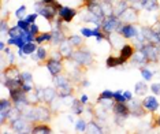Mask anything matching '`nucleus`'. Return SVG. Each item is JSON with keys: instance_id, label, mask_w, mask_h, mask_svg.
<instances>
[{"instance_id": "nucleus-1", "label": "nucleus", "mask_w": 160, "mask_h": 134, "mask_svg": "<svg viewBox=\"0 0 160 134\" xmlns=\"http://www.w3.org/2000/svg\"><path fill=\"white\" fill-rule=\"evenodd\" d=\"M63 6H62L59 2H55L53 4H45V3H42V0H36V3H34L36 12H37L38 15H41L42 18H45L51 25L56 19L58 14H59V10Z\"/></svg>"}, {"instance_id": "nucleus-2", "label": "nucleus", "mask_w": 160, "mask_h": 134, "mask_svg": "<svg viewBox=\"0 0 160 134\" xmlns=\"http://www.w3.org/2000/svg\"><path fill=\"white\" fill-rule=\"evenodd\" d=\"M67 62H75L79 66L88 67V68H93L96 66V57H94L93 53L88 49L86 44L78 49H74V53H72L71 59Z\"/></svg>"}, {"instance_id": "nucleus-3", "label": "nucleus", "mask_w": 160, "mask_h": 134, "mask_svg": "<svg viewBox=\"0 0 160 134\" xmlns=\"http://www.w3.org/2000/svg\"><path fill=\"white\" fill-rule=\"evenodd\" d=\"M34 107V117H36V122H49L52 121V118L55 117V111L52 110V107L47 106V104L41 103L38 106H33Z\"/></svg>"}, {"instance_id": "nucleus-4", "label": "nucleus", "mask_w": 160, "mask_h": 134, "mask_svg": "<svg viewBox=\"0 0 160 134\" xmlns=\"http://www.w3.org/2000/svg\"><path fill=\"white\" fill-rule=\"evenodd\" d=\"M140 29L136 27V23H125V22H119L118 27H116V33H119L125 40H133L137 36Z\"/></svg>"}, {"instance_id": "nucleus-5", "label": "nucleus", "mask_w": 160, "mask_h": 134, "mask_svg": "<svg viewBox=\"0 0 160 134\" xmlns=\"http://www.w3.org/2000/svg\"><path fill=\"white\" fill-rule=\"evenodd\" d=\"M145 52V55L148 57L149 63H159L160 62V51H159V45L153 44V42L147 41L141 48Z\"/></svg>"}, {"instance_id": "nucleus-6", "label": "nucleus", "mask_w": 160, "mask_h": 134, "mask_svg": "<svg viewBox=\"0 0 160 134\" xmlns=\"http://www.w3.org/2000/svg\"><path fill=\"white\" fill-rule=\"evenodd\" d=\"M119 22H121V19H119L116 15L104 17V19H103V22H101L100 26H101V30L107 34V38H108V36H110L111 33L116 32V27H118Z\"/></svg>"}, {"instance_id": "nucleus-7", "label": "nucleus", "mask_w": 160, "mask_h": 134, "mask_svg": "<svg viewBox=\"0 0 160 134\" xmlns=\"http://www.w3.org/2000/svg\"><path fill=\"white\" fill-rule=\"evenodd\" d=\"M127 106H129V110H130V117H134V118H144L147 114H149V112L144 108L142 101H141V100L132 99L130 101H127Z\"/></svg>"}, {"instance_id": "nucleus-8", "label": "nucleus", "mask_w": 160, "mask_h": 134, "mask_svg": "<svg viewBox=\"0 0 160 134\" xmlns=\"http://www.w3.org/2000/svg\"><path fill=\"white\" fill-rule=\"evenodd\" d=\"M42 66H45L47 68H48V71H49V74L52 75V77H55V75L58 74H60V73H64V62H62V60H55V59H52V57H48L44 63H42Z\"/></svg>"}, {"instance_id": "nucleus-9", "label": "nucleus", "mask_w": 160, "mask_h": 134, "mask_svg": "<svg viewBox=\"0 0 160 134\" xmlns=\"http://www.w3.org/2000/svg\"><path fill=\"white\" fill-rule=\"evenodd\" d=\"M140 14H141V10H138L130 4L125 10V12L119 17V19L125 23H137L138 19H140Z\"/></svg>"}, {"instance_id": "nucleus-10", "label": "nucleus", "mask_w": 160, "mask_h": 134, "mask_svg": "<svg viewBox=\"0 0 160 134\" xmlns=\"http://www.w3.org/2000/svg\"><path fill=\"white\" fill-rule=\"evenodd\" d=\"M11 129L14 133H32V129H33V123L29 122L26 118L21 117L18 121H15L11 125Z\"/></svg>"}, {"instance_id": "nucleus-11", "label": "nucleus", "mask_w": 160, "mask_h": 134, "mask_svg": "<svg viewBox=\"0 0 160 134\" xmlns=\"http://www.w3.org/2000/svg\"><path fill=\"white\" fill-rule=\"evenodd\" d=\"M58 99H59V95H58L56 86H47V88H44V99H42V103L52 107Z\"/></svg>"}, {"instance_id": "nucleus-12", "label": "nucleus", "mask_w": 160, "mask_h": 134, "mask_svg": "<svg viewBox=\"0 0 160 134\" xmlns=\"http://www.w3.org/2000/svg\"><path fill=\"white\" fill-rule=\"evenodd\" d=\"M21 70L19 67L17 66L15 63H11V64H7V66L2 67V75H4L6 78H10V79H19L21 78Z\"/></svg>"}, {"instance_id": "nucleus-13", "label": "nucleus", "mask_w": 160, "mask_h": 134, "mask_svg": "<svg viewBox=\"0 0 160 134\" xmlns=\"http://www.w3.org/2000/svg\"><path fill=\"white\" fill-rule=\"evenodd\" d=\"M136 51H137V48L133 42H126V44L119 49V56L122 57V60L125 62V63H127L129 60H132V57H133L134 53H136Z\"/></svg>"}, {"instance_id": "nucleus-14", "label": "nucleus", "mask_w": 160, "mask_h": 134, "mask_svg": "<svg viewBox=\"0 0 160 134\" xmlns=\"http://www.w3.org/2000/svg\"><path fill=\"white\" fill-rule=\"evenodd\" d=\"M77 14H78V8H71V7L64 6L59 10V14H58V15H59L66 23H70L71 21L75 18Z\"/></svg>"}, {"instance_id": "nucleus-15", "label": "nucleus", "mask_w": 160, "mask_h": 134, "mask_svg": "<svg viewBox=\"0 0 160 134\" xmlns=\"http://www.w3.org/2000/svg\"><path fill=\"white\" fill-rule=\"evenodd\" d=\"M141 32H142V34H144V37L147 41L149 42H153V44H160V41H159V37H158V34H156V32L153 30V27H152V25L149 26V25H144V26H141Z\"/></svg>"}, {"instance_id": "nucleus-16", "label": "nucleus", "mask_w": 160, "mask_h": 134, "mask_svg": "<svg viewBox=\"0 0 160 134\" xmlns=\"http://www.w3.org/2000/svg\"><path fill=\"white\" fill-rule=\"evenodd\" d=\"M51 33H52V42H51L52 45H59V44H62V42L66 41L67 37L70 36L68 33H66L64 30H62V29H58V27H52Z\"/></svg>"}, {"instance_id": "nucleus-17", "label": "nucleus", "mask_w": 160, "mask_h": 134, "mask_svg": "<svg viewBox=\"0 0 160 134\" xmlns=\"http://www.w3.org/2000/svg\"><path fill=\"white\" fill-rule=\"evenodd\" d=\"M142 106H144L145 110L149 112V114H155V112L159 110L160 104H159V101H158V99H156L155 96H147L142 100Z\"/></svg>"}, {"instance_id": "nucleus-18", "label": "nucleus", "mask_w": 160, "mask_h": 134, "mask_svg": "<svg viewBox=\"0 0 160 134\" xmlns=\"http://www.w3.org/2000/svg\"><path fill=\"white\" fill-rule=\"evenodd\" d=\"M56 89H58V95H59L60 100L72 97L74 96V93H75V85L74 84H67V85L59 86V88H56Z\"/></svg>"}, {"instance_id": "nucleus-19", "label": "nucleus", "mask_w": 160, "mask_h": 134, "mask_svg": "<svg viewBox=\"0 0 160 134\" xmlns=\"http://www.w3.org/2000/svg\"><path fill=\"white\" fill-rule=\"evenodd\" d=\"M112 112H114V115H119V117H123L126 119L130 117V110L127 103H118V101H115Z\"/></svg>"}, {"instance_id": "nucleus-20", "label": "nucleus", "mask_w": 160, "mask_h": 134, "mask_svg": "<svg viewBox=\"0 0 160 134\" xmlns=\"http://www.w3.org/2000/svg\"><path fill=\"white\" fill-rule=\"evenodd\" d=\"M58 49H59V51H60V53L63 55L64 62L70 60V59H71V56H72V53H74V48H72V45L67 41V40H66V41H63L62 44L58 45Z\"/></svg>"}, {"instance_id": "nucleus-21", "label": "nucleus", "mask_w": 160, "mask_h": 134, "mask_svg": "<svg viewBox=\"0 0 160 134\" xmlns=\"http://www.w3.org/2000/svg\"><path fill=\"white\" fill-rule=\"evenodd\" d=\"M33 134H51L52 133V127L47 125V122H33V129H32Z\"/></svg>"}, {"instance_id": "nucleus-22", "label": "nucleus", "mask_w": 160, "mask_h": 134, "mask_svg": "<svg viewBox=\"0 0 160 134\" xmlns=\"http://www.w3.org/2000/svg\"><path fill=\"white\" fill-rule=\"evenodd\" d=\"M12 107H14V101L11 99H6V97H3V99L0 100V121H4L6 114L11 110Z\"/></svg>"}, {"instance_id": "nucleus-23", "label": "nucleus", "mask_w": 160, "mask_h": 134, "mask_svg": "<svg viewBox=\"0 0 160 134\" xmlns=\"http://www.w3.org/2000/svg\"><path fill=\"white\" fill-rule=\"evenodd\" d=\"M21 117H22V112H21L19 110H18L17 107H12L11 110H10L6 114V125H8L10 127H11V125L15 121H18Z\"/></svg>"}, {"instance_id": "nucleus-24", "label": "nucleus", "mask_w": 160, "mask_h": 134, "mask_svg": "<svg viewBox=\"0 0 160 134\" xmlns=\"http://www.w3.org/2000/svg\"><path fill=\"white\" fill-rule=\"evenodd\" d=\"M52 81H53V85L56 86V88H59V86H63V85H67V84H72L70 77H68V74L64 71V73H60L55 75V77H52Z\"/></svg>"}, {"instance_id": "nucleus-25", "label": "nucleus", "mask_w": 160, "mask_h": 134, "mask_svg": "<svg viewBox=\"0 0 160 134\" xmlns=\"http://www.w3.org/2000/svg\"><path fill=\"white\" fill-rule=\"evenodd\" d=\"M85 10H88L89 12H92L93 15H96L99 18H104V12H103V8H101V4H100L99 0H94V2H92Z\"/></svg>"}, {"instance_id": "nucleus-26", "label": "nucleus", "mask_w": 160, "mask_h": 134, "mask_svg": "<svg viewBox=\"0 0 160 134\" xmlns=\"http://www.w3.org/2000/svg\"><path fill=\"white\" fill-rule=\"evenodd\" d=\"M126 64L125 62L122 60V57L119 55H110L105 60V66L107 68H114V67H119V66H123Z\"/></svg>"}, {"instance_id": "nucleus-27", "label": "nucleus", "mask_w": 160, "mask_h": 134, "mask_svg": "<svg viewBox=\"0 0 160 134\" xmlns=\"http://www.w3.org/2000/svg\"><path fill=\"white\" fill-rule=\"evenodd\" d=\"M85 133H88V134H103L104 130L96 121H89V122H86Z\"/></svg>"}, {"instance_id": "nucleus-28", "label": "nucleus", "mask_w": 160, "mask_h": 134, "mask_svg": "<svg viewBox=\"0 0 160 134\" xmlns=\"http://www.w3.org/2000/svg\"><path fill=\"white\" fill-rule=\"evenodd\" d=\"M129 6H130V3L127 2V0H116L114 3V15H116L119 18L123 12H125V10Z\"/></svg>"}, {"instance_id": "nucleus-29", "label": "nucleus", "mask_w": 160, "mask_h": 134, "mask_svg": "<svg viewBox=\"0 0 160 134\" xmlns=\"http://www.w3.org/2000/svg\"><path fill=\"white\" fill-rule=\"evenodd\" d=\"M132 62H134L136 64H142V66H147V64H149L148 57H147V55H145V52L142 49H137L136 51V53H134L133 57H132Z\"/></svg>"}, {"instance_id": "nucleus-30", "label": "nucleus", "mask_w": 160, "mask_h": 134, "mask_svg": "<svg viewBox=\"0 0 160 134\" xmlns=\"http://www.w3.org/2000/svg\"><path fill=\"white\" fill-rule=\"evenodd\" d=\"M71 112L74 115H77V117H79V115H82L83 112H85V104L82 103L79 99H72L71 101Z\"/></svg>"}, {"instance_id": "nucleus-31", "label": "nucleus", "mask_w": 160, "mask_h": 134, "mask_svg": "<svg viewBox=\"0 0 160 134\" xmlns=\"http://www.w3.org/2000/svg\"><path fill=\"white\" fill-rule=\"evenodd\" d=\"M36 42L38 45H42V44H51L52 42V33L51 32H40V33L36 36Z\"/></svg>"}, {"instance_id": "nucleus-32", "label": "nucleus", "mask_w": 160, "mask_h": 134, "mask_svg": "<svg viewBox=\"0 0 160 134\" xmlns=\"http://www.w3.org/2000/svg\"><path fill=\"white\" fill-rule=\"evenodd\" d=\"M140 2L142 8L147 10V11H158L160 8L159 0H140Z\"/></svg>"}, {"instance_id": "nucleus-33", "label": "nucleus", "mask_w": 160, "mask_h": 134, "mask_svg": "<svg viewBox=\"0 0 160 134\" xmlns=\"http://www.w3.org/2000/svg\"><path fill=\"white\" fill-rule=\"evenodd\" d=\"M67 41L72 45V48H74V49H78V48H81V47L85 45L83 38L81 37V36H77V34H70L67 37Z\"/></svg>"}, {"instance_id": "nucleus-34", "label": "nucleus", "mask_w": 160, "mask_h": 134, "mask_svg": "<svg viewBox=\"0 0 160 134\" xmlns=\"http://www.w3.org/2000/svg\"><path fill=\"white\" fill-rule=\"evenodd\" d=\"M99 2H100V4H101V8H103L104 17L114 15V3L108 2V0H99Z\"/></svg>"}, {"instance_id": "nucleus-35", "label": "nucleus", "mask_w": 160, "mask_h": 134, "mask_svg": "<svg viewBox=\"0 0 160 134\" xmlns=\"http://www.w3.org/2000/svg\"><path fill=\"white\" fill-rule=\"evenodd\" d=\"M36 55H37V57H38V66H42V63L48 59L49 57V53H48V51H47L44 47L42 45H38V48H37V51H36Z\"/></svg>"}, {"instance_id": "nucleus-36", "label": "nucleus", "mask_w": 160, "mask_h": 134, "mask_svg": "<svg viewBox=\"0 0 160 134\" xmlns=\"http://www.w3.org/2000/svg\"><path fill=\"white\" fill-rule=\"evenodd\" d=\"M26 100H28L29 106H38V104L42 103L41 99H40L37 96V93H36V90H32V92L26 93Z\"/></svg>"}, {"instance_id": "nucleus-37", "label": "nucleus", "mask_w": 160, "mask_h": 134, "mask_svg": "<svg viewBox=\"0 0 160 134\" xmlns=\"http://www.w3.org/2000/svg\"><path fill=\"white\" fill-rule=\"evenodd\" d=\"M149 89H151V88H149V86L147 85V84H145V82H137V84H136V88H134V92H136V95L137 96H145V95H147V92H148V90Z\"/></svg>"}, {"instance_id": "nucleus-38", "label": "nucleus", "mask_w": 160, "mask_h": 134, "mask_svg": "<svg viewBox=\"0 0 160 134\" xmlns=\"http://www.w3.org/2000/svg\"><path fill=\"white\" fill-rule=\"evenodd\" d=\"M37 48H38V44L36 41H33V42H26V44L23 45V52H25V55L26 56H30L32 53H34L36 51H37Z\"/></svg>"}, {"instance_id": "nucleus-39", "label": "nucleus", "mask_w": 160, "mask_h": 134, "mask_svg": "<svg viewBox=\"0 0 160 134\" xmlns=\"http://www.w3.org/2000/svg\"><path fill=\"white\" fill-rule=\"evenodd\" d=\"M114 99V92L110 89H105L103 90V92L99 95V97H97V100L96 101H100V100H112Z\"/></svg>"}, {"instance_id": "nucleus-40", "label": "nucleus", "mask_w": 160, "mask_h": 134, "mask_svg": "<svg viewBox=\"0 0 160 134\" xmlns=\"http://www.w3.org/2000/svg\"><path fill=\"white\" fill-rule=\"evenodd\" d=\"M140 71H141V75L144 77L145 81H152V78H153V71H151L149 68H147L145 66H141Z\"/></svg>"}, {"instance_id": "nucleus-41", "label": "nucleus", "mask_w": 160, "mask_h": 134, "mask_svg": "<svg viewBox=\"0 0 160 134\" xmlns=\"http://www.w3.org/2000/svg\"><path fill=\"white\" fill-rule=\"evenodd\" d=\"M3 55H4V57L7 59V62H8V64L15 63V56H14V52L11 51V48H10V45L6 48V51L3 52Z\"/></svg>"}, {"instance_id": "nucleus-42", "label": "nucleus", "mask_w": 160, "mask_h": 134, "mask_svg": "<svg viewBox=\"0 0 160 134\" xmlns=\"http://www.w3.org/2000/svg\"><path fill=\"white\" fill-rule=\"evenodd\" d=\"M74 129L75 132L78 133H85V129H86V121L85 119H78L74 125Z\"/></svg>"}, {"instance_id": "nucleus-43", "label": "nucleus", "mask_w": 160, "mask_h": 134, "mask_svg": "<svg viewBox=\"0 0 160 134\" xmlns=\"http://www.w3.org/2000/svg\"><path fill=\"white\" fill-rule=\"evenodd\" d=\"M114 101H118V103H127L126 97L123 96V90H116L114 92Z\"/></svg>"}, {"instance_id": "nucleus-44", "label": "nucleus", "mask_w": 160, "mask_h": 134, "mask_svg": "<svg viewBox=\"0 0 160 134\" xmlns=\"http://www.w3.org/2000/svg\"><path fill=\"white\" fill-rule=\"evenodd\" d=\"M17 25H18V26H19L21 29H22L23 32H29V30H30V23H29L28 21L25 19V18H22V19H18V21H17Z\"/></svg>"}, {"instance_id": "nucleus-45", "label": "nucleus", "mask_w": 160, "mask_h": 134, "mask_svg": "<svg viewBox=\"0 0 160 134\" xmlns=\"http://www.w3.org/2000/svg\"><path fill=\"white\" fill-rule=\"evenodd\" d=\"M8 30H10V25H8V21H6V19H2V21H0V32H2V36H4V34H8Z\"/></svg>"}, {"instance_id": "nucleus-46", "label": "nucleus", "mask_w": 160, "mask_h": 134, "mask_svg": "<svg viewBox=\"0 0 160 134\" xmlns=\"http://www.w3.org/2000/svg\"><path fill=\"white\" fill-rule=\"evenodd\" d=\"M25 14H26V6H25V4H22V6H21L19 8H18L17 11H15V17L18 18V19H22Z\"/></svg>"}, {"instance_id": "nucleus-47", "label": "nucleus", "mask_w": 160, "mask_h": 134, "mask_svg": "<svg viewBox=\"0 0 160 134\" xmlns=\"http://www.w3.org/2000/svg\"><path fill=\"white\" fill-rule=\"evenodd\" d=\"M49 56L52 57V59H55V60H62V62H64V57H63V55H62V53H60V51H59V49L52 51Z\"/></svg>"}, {"instance_id": "nucleus-48", "label": "nucleus", "mask_w": 160, "mask_h": 134, "mask_svg": "<svg viewBox=\"0 0 160 134\" xmlns=\"http://www.w3.org/2000/svg\"><path fill=\"white\" fill-rule=\"evenodd\" d=\"M81 34L83 36V37L89 38V37H93V30L89 27H82L81 29Z\"/></svg>"}, {"instance_id": "nucleus-49", "label": "nucleus", "mask_w": 160, "mask_h": 134, "mask_svg": "<svg viewBox=\"0 0 160 134\" xmlns=\"http://www.w3.org/2000/svg\"><path fill=\"white\" fill-rule=\"evenodd\" d=\"M21 81H33V75H32V73H29V71H23L21 74Z\"/></svg>"}, {"instance_id": "nucleus-50", "label": "nucleus", "mask_w": 160, "mask_h": 134, "mask_svg": "<svg viewBox=\"0 0 160 134\" xmlns=\"http://www.w3.org/2000/svg\"><path fill=\"white\" fill-rule=\"evenodd\" d=\"M37 17H38V14L37 12H34V14H30V15H28V17H25V19L28 21L29 23H36V19H37Z\"/></svg>"}, {"instance_id": "nucleus-51", "label": "nucleus", "mask_w": 160, "mask_h": 134, "mask_svg": "<svg viewBox=\"0 0 160 134\" xmlns=\"http://www.w3.org/2000/svg\"><path fill=\"white\" fill-rule=\"evenodd\" d=\"M149 88H151L153 95H160V82H158V84H152Z\"/></svg>"}, {"instance_id": "nucleus-52", "label": "nucleus", "mask_w": 160, "mask_h": 134, "mask_svg": "<svg viewBox=\"0 0 160 134\" xmlns=\"http://www.w3.org/2000/svg\"><path fill=\"white\" fill-rule=\"evenodd\" d=\"M114 119H115V125L116 126H123V123H125V121H126V118L119 117V115H114Z\"/></svg>"}, {"instance_id": "nucleus-53", "label": "nucleus", "mask_w": 160, "mask_h": 134, "mask_svg": "<svg viewBox=\"0 0 160 134\" xmlns=\"http://www.w3.org/2000/svg\"><path fill=\"white\" fill-rule=\"evenodd\" d=\"M94 2V0H81V4L78 6V10H81V8H86L90 3Z\"/></svg>"}, {"instance_id": "nucleus-54", "label": "nucleus", "mask_w": 160, "mask_h": 134, "mask_svg": "<svg viewBox=\"0 0 160 134\" xmlns=\"http://www.w3.org/2000/svg\"><path fill=\"white\" fill-rule=\"evenodd\" d=\"M29 32H32L33 34L37 36V34L40 33V27H38L36 23H32V25H30V30H29Z\"/></svg>"}, {"instance_id": "nucleus-55", "label": "nucleus", "mask_w": 160, "mask_h": 134, "mask_svg": "<svg viewBox=\"0 0 160 134\" xmlns=\"http://www.w3.org/2000/svg\"><path fill=\"white\" fill-rule=\"evenodd\" d=\"M78 86H79V88H89V86H90V82H89L86 78H83L82 81L79 82V85H78Z\"/></svg>"}, {"instance_id": "nucleus-56", "label": "nucleus", "mask_w": 160, "mask_h": 134, "mask_svg": "<svg viewBox=\"0 0 160 134\" xmlns=\"http://www.w3.org/2000/svg\"><path fill=\"white\" fill-rule=\"evenodd\" d=\"M156 127H160V115H159V117H156V118H153L152 129H156Z\"/></svg>"}, {"instance_id": "nucleus-57", "label": "nucleus", "mask_w": 160, "mask_h": 134, "mask_svg": "<svg viewBox=\"0 0 160 134\" xmlns=\"http://www.w3.org/2000/svg\"><path fill=\"white\" fill-rule=\"evenodd\" d=\"M123 96L126 97V100H127V101H130L132 99H134V97H133V93L130 92V90H123Z\"/></svg>"}, {"instance_id": "nucleus-58", "label": "nucleus", "mask_w": 160, "mask_h": 134, "mask_svg": "<svg viewBox=\"0 0 160 134\" xmlns=\"http://www.w3.org/2000/svg\"><path fill=\"white\" fill-rule=\"evenodd\" d=\"M79 100H81L83 104H88V103H89V96H88V95H82Z\"/></svg>"}, {"instance_id": "nucleus-59", "label": "nucleus", "mask_w": 160, "mask_h": 134, "mask_svg": "<svg viewBox=\"0 0 160 134\" xmlns=\"http://www.w3.org/2000/svg\"><path fill=\"white\" fill-rule=\"evenodd\" d=\"M6 48H7V44L4 41H2V42H0V52H4Z\"/></svg>"}, {"instance_id": "nucleus-60", "label": "nucleus", "mask_w": 160, "mask_h": 134, "mask_svg": "<svg viewBox=\"0 0 160 134\" xmlns=\"http://www.w3.org/2000/svg\"><path fill=\"white\" fill-rule=\"evenodd\" d=\"M55 2H58V0H42V3H45V4H53Z\"/></svg>"}, {"instance_id": "nucleus-61", "label": "nucleus", "mask_w": 160, "mask_h": 134, "mask_svg": "<svg viewBox=\"0 0 160 134\" xmlns=\"http://www.w3.org/2000/svg\"><path fill=\"white\" fill-rule=\"evenodd\" d=\"M159 51H160V44H159Z\"/></svg>"}, {"instance_id": "nucleus-62", "label": "nucleus", "mask_w": 160, "mask_h": 134, "mask_svg": "<svg viewBox=\"0 0 160 134\" xmlns=\"http://www.w3.org/2000/svg\"><path fill=\"white\" fill-rule=\"evenodd\" d=\"M159 21H160V18H159Z\"/></svg>"}, {"instance_id": "nucleus-63", "label": "nucleus", "mask_w": 160, "mask_h": 134, "mask_svg": "<svg viewBox=\"0 0 160 134\" xmlns=\"http://www.w3.org/2000/svg\"><path fill=\"white\" fill-rule=\"evenodd\" d=\"M7 2H8V0H7Z\"/></svg>"}]
</instances>
